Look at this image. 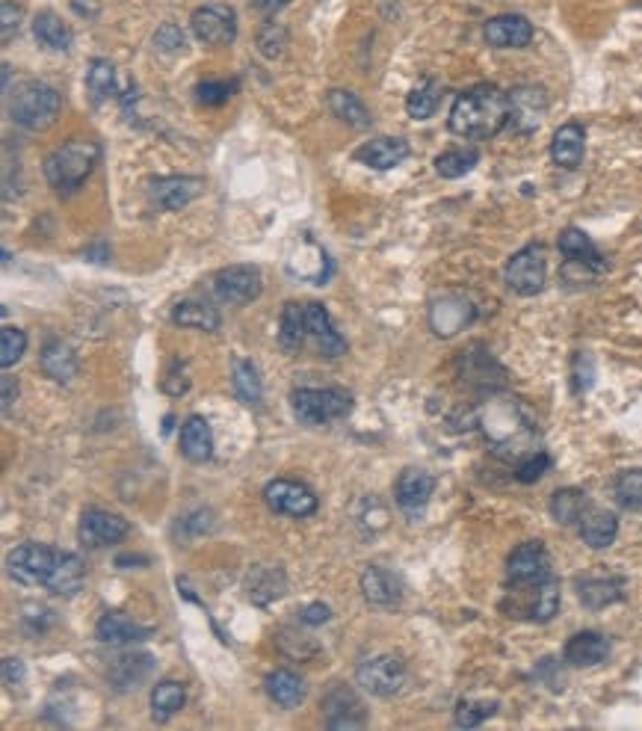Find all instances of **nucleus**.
Returning <instances> with one entry per match:
<instances>
[{"label":"nucleus","mask_w":642,"mask_h":731,"mask_svg":"<svg viewBox=\"0 0 642 731\" xmlns=\"http://www.w3.org/2000/svg\"><path fill=\"white\" fill-rule=\"evenodd\" d=\"M506 575H509V584L512 586H533L542 584L545 578H551V557H548L545 542L533 539V542L518 545L509 554Z\"/></svg>","instance_id":"obj_12"},{"label":"nucleus","mask_w":642,"mask_h":731,"mask_svg":"<svg viewBox=\"0 0 642 731\" xmlns=\"http://www.w3.org/2000/svg\"><path fill=\"white\" fill-rule=\"evenodd\" d=\"M27 353V335L15 326H6L0 332V365L12 367L21 362V356Z\"/></svg>","instance_id":"obj_50"},{"label":"nucleus","mask_w":642,"mask_h":731,"mask_svg":"<svg viewBox=\"0 0 642 731\" xmlns=\"http://www.w3.org/2000/svg\"><path fill=\"white\" fill-rule=\"evenodd\" d=\"M323 717H326V729L332 731H350L367 726L364 702L358 699L350 687H344V684H335L323 696Z\"/></svg>","instance_id":"obj_14"},{"label":"nucleus","mask_w":642,"mask_h":731,"mask_svg":"<svg viewBox=\"0 0 642 731\" xmlns=\"http://www.w3.org/2000/svg\"><path fill=\"white\" fill-rule=\"evenodd\" d=\"M190 30L202 45L222 48V45H231L237 39V15L225 3H205L199 9H193Z\"/></svg>","instance_id":"obj_11"},{"label":"nucleus","mask_w":642,"mask_h":731,"mask_svg":"<svg viewBox=\"0 0 642 731\" xmlns=\"http://www.w3.org/2000/svg\"><path fill=\"white\" fill-rule=\"evenodd\" d=\"M98 157H101V146L92 140H69L60 148H54L45 157V178H48L51 190L63 199L74 196L86 184L92 169L98 166Z\"/></svg>","instance_id":"obj_3"},{"label":"nucleus","mask_w":642,"mask_h":731,"mask_svg":"<svg viewBox=\"0 0 642 731\" xmlns=\"http://www.w3.org/2000/svg\"><path fill=\"white\" fill-rule=\"evenodd\" d=\"M551 468V459H548V453H542V450H536V453H530V456H524L518 465H515V480L518 483H536L545 471Z\"/></svg>","instance_id":"obj_54"},{"label":"nucleus","mask_w":642,"mask_h":731,"mask_svg":"<svg viewBox=\"0 0 642 731\" xmlns=\"http://www.w3.org/2000/svg\"><path fill=\"white\" fill-rule=\"evenodd\" d=\"M290 409L305 427H326L353 412V397L341 388H299L290 394Z\"/></svg>","instance_id":"obj_5"},{"label":"nucleus","mask_w":642,"mask_h":731,"mask_svg":"<svg viewBox=\"0 0 642 731\" xmlns=\"http://www.w3.org/2000/svg\"><path fill=\"white\" fill-rule=\"evenodd\" d=\"M506 288L518 296H536L545 291L548 282V255L542 243H530L524 249H518L503 270Z\"/></svg>","instance_id":"obj_6"},{"label":"nucleus","mask_w":642,"mask_h":731,"mask_svg":"<svg viewBox=\"0 0 642 731\" xmlns=\"http://www.w3.org/2000/svg\"><path fill=\"white\" fill-rule=\"evenodd\" d=\"M131 533V524L116 515V512L107 510H86L80 515V542L89 545V548H107V545H116L122 542L125 536Z\"/></svg>","instance_id":"obj_18"},{"label":"nucleus","mask_w":642,"mask_h":731,"mask_svg":"<svg viewBox=\"0 0 642 731\" xmlns=\"http://www.w3.org/2000/svg\"><path fill=\"white\" fill-rule=\"evenodd\" d=\"M33 36L39 45H45L51 51H69L72 48V30L54 12H39L33 18Z\"/></svg>","instance_id":"obj_38"},{"label":"nucleus","mask_w":642,"mask_h":731,"mask_svg":"<svg viewBox=\"0 0 642 731\" xmlns=\"http://www.w3.org/2000/svg\"><path fill=\"white\" fill-rule=\"evenodd\" d=\"M154 48L160 54H184V48H187L184 30L178 24H160L154 33Z\"/></svg>","instance_id":"obj_53"},{"label":"nucleus","mask_w":642,"mask_h":731,"mask_svg":"<svg viewBox=\"0 0 642 731\" xmlns=\"http://www.w3.org/2000/svg\"><path fill=\"white\" fill-rule=\"evenodd\" d=\"M432 492H435V477L427 474V471H421V468H409L397 480V504H400V510H406L409 515L424 510L429 498H432Z\"/></svg>","instance_id":"obj_24"},{"label":"nucleus","mask_w":642,"mask_h":731,"mask_svg":"<svg viewBox=\"0 0 642 731\" xmlns=\"http://www.w3.org/2000/svg\"><path fill=\"white\" fill-rule=\"evenodd\" d=\"M72 6L77 15H86V18L98 15V3H92V0H72Z\"/></svg>","instance_id":"obj_62"},{"label":"nucleus","mask_w":642,"mask_h":731,"mask_svg":"<svg viewBox=\"0 0 642 731\" xmlns=\"http://www.w3.org/2000/svg\"><path fill=\"white\" fill-rule=\"evenodd\" d=\"M0 388H3V397H0V400H3V412H6V409L18 400V379L3 376V379H0Z\"/></svg>","instance_id":"obj_60"},{"label":"nucleus","mask_w":642,"mask_h":731,"mask_svg":"<svg viewBox=\"0 0 642 731\" xmlns=\"http://www.w3.org/2000/svg\"><path fill=\"white\" fill-rule=\"evenodd\" d=\"M361 592L376 607H397L403 601V581L382 566H367L361 572Z\"/></svg>","instance_id":"obj_22"},{"label":"nucleus","mask_w":642,"mask_h":731,"mask_svg":"<svg viewBox=\"0 0 642 731\" xmlns=\"http://www.w3.org/2000/svg\"><path fill=\"white\" fill-rule=\"evenodd\" d=\"M441 104V83L432 80V77H424L406 98V113L415 119V122H427L429 116H435Z\"/></svg>","instance_id":"obj_44"},{"label":"nucleus","mask_w":642,"mask_h":731,"mask_svg":"<svg viewBox=\"0 0 642 731\" xmlns=\"http://www.w3.org/2000/svg\"><path fill=\"white\" fill-rule=\"evenodd\" d=\"M329 616H332V610L326 607V604H320V601H314V604H308L302 613H299V622L302 625H323V622H329Z\"/></svg>","instance_id":"obj_57"},{"label":"nucleus","mask_w":642,"mask_h":731,"mask_svg":"<svg viewBox=\"0 0 642 731\" xmlns=\"http://www.w3.org/2000/svg\"><path fill=\"white\" fill-rule=\"evenodd\" d=\"M498 714V702H477V699H465L456 705V726L459 729H477L483 720Z\"/></svg>","instance_id":"obj_49"},{"label":"nucleus","mask_w":642,"mask_h":731,"mask_svg":"<svg viewBox=\"0 0 642 731\" xmlns=\"http://www.w3.org/2000/svg\"><path fill=\"white\" fill-rule=\"evenodd\" d=\"M261 291H264L261 270L249 264L225 267L214 276V293L228 305H249L261 296Z\"/></svg>","instance_id":"obj_13"},{"label":"nucleus","mask_w":642,"mask_h":731,"mask_svg":"<svg viewBox=\"0 0 642 731\" xmlns=\"http://www.w3.org/2000/svg\"><path fill=\"white\" fill-rule=\"evenodd\" d=\"M477 317L474 305L462 296V293H447L441 299L432 302L429 308V326L438 338H453L459 335L465 326H471Z\"/></svg>","instance_id":"obj_16"},{"label":"nucleus","mask_w":642,"mask_h":731,"mask_svg":"<svg viewBox=\"0 0 642 731\" xmlns=\"http://www.w3.org/2000/svg\"><path fill=\"white\" fill-rule=\"evenodd\" d=\"M459 376L471 385H480V388H492L495 379H503V367L495 362V356L483 347V344H474L468 347L462 356H459Z\"/></svg>","instance_id":"obj_23"},{"label":"nucleus","mask_w":642,"mask_h":731,"mask_svg":"<svg viewBox=\"0 0 642 731\" xmlns=\"http://www.w3.org/2000/svg\"><path fill=\"white\" fill-rule=\"evenodd\" d=\"M83 258H86V261H95V264H107V261H110V246H107L104 240H98V243H92V246L83 252Z\"/></svg>","instance_id":"obj_59"},{"label":"nucleus","mask_w":642,"mask_h":731,"mask_svg":"<svg viewBox=\"0 0 642 731\" xmlns=\"http://www.w3.org/2000/svg\"><path fill=\"white\" fill-rule=\"evenodd\" d=\"M237 86H240V80H205V83L196 86V95H199L202 104L219 107V104H225L237 92Z\"/></svg>","instance_id":"obj_52"},{"label":"nucleus","mask_w":642,"mask_h":731,"mask_svg":"<svg viewBox=\"0 0 642 731\" xmlns=\"http://www.w3.org/2000/svg\"><path fill=\"white\" fill-rule=\"evenodd\" d=\"M290 0H252V6L264 15H276L279 9H285Z\"/></svg>","instance_id":"obj_61"},{"label":"nucleus","mask_w":642,"mask_h":731,"mask_svg":"<svg viewBox=\"0 0 642 731\" xmlns=\"http://www.w3.org/2000/svg\"><path fill=\"white\" fill-rule=\"evenodd\" d=\"M586 510H589V504H586V495L580 489H560L551 498V515L557 524H566V527L580 524Z\"/></svg>","instance_id":"obj_46"},{"label":"nucleus","mask_w":642,"mask_h":731,"mask_svg":"<svg viewBox=\"0 0 642 731\" xmlns=\"http://www.w3.org/2000/svg\"><path fill=\"white\" fill-rule=\"evenodd\" d=\"M557 610H560V581L551 575L542 584H533V595L527 604V619L545 625L557 616Z\"/></svg>","instance_id":"obj_39"},{"label":"nucleus","mask_w":642,"mask_h":731,"mask_svg":"<svg viewBox=\"0 0 642 731\" xmlns=\"http://www.w3.org/2000/svg\"><path fill=\"white\" fill-rule=\"evenodd\" d=\"M184 699H187V690H184L181 681H172V678L160 681L151 690V714H154V720H160V723L172 720L184 708Z\"/></svg>","instance_id":"obj_41"},{"label":"nucleus","mask_w":642,"mask_h":731,"mask_svg":"<svg viewBox=\"0 0 642 731\" xmlns=\"http://www.w3.org/2000/svg\"><path fill=\"white\" fill-rule=\"evenodd\" d=\"M406 678H409L406 663L397 655H379V658L364 660L356 672L358 687L376 699H394L406 687Z\"/></svg>","instance_id":"obj_7"},{"label":"nucleus","mask_w":642,"mask_h":731,"mask_svg":"<svg viewBox=\"0 0 642 731\" xmlns=\"http://www.w3.org/2000/svg\"><path fill=\"white\" fill-rule=\"evenodd\" d=\"M557 246H560L566 264H571V267H580V270H589V273H604V270H607V261H604V255L598 252V246L589 240L586 231H580V228H574V225H569V228L560 231Z\"/></svg>","instance_id":"obj_21"},{"label":"nucleus","mask_w":642,"mask_h":731,"mask_svg":"<svg viewBox=\"0 0 642 731\" xmlns=\"http://www.w3.org/2000/svg\"><path fill=\"white\" fill-rule=\"evenodd\" d=\"M613 495H616V501H619L622 510L642 512V468L622 471L613 480Z\"/></svg>","instance_id":"obj_48"},{"label":"nucleus","mask_w":642,"mask_h":731,"mask_svg":"<svg viewBox=\"0 0 642 731\" xmlns=\"http://www.w3.org/2000/svg\"><path fill=\"white\" fill-rule=\"evenodd\" d=\"M483 39L486 45L512 51V48H527L533 42V24L524 15H495L483 24Z\"/></svg>","instance_id":"obj_20"},{"label":"nucleus","mask_w":642,"mask_h":731,"mask_svg":"<svg viewBox=\"0 0 642 731\" xmlns=\"http://www.w3.org/2000/svg\"><path fill=\"white\" fill-rule=\"evenodd\" d=\"M151 666H154L151 655H122V658L113 663V669H110V681L116 684L119 693L134 690L140 681L148 678Z\"/></svg>","instance_id":"obj_40"},{"label":"nucleus","mask_w":642,"mask_h":731,"mask_svg":"<svg viewBox=\"0 0 642 731\" xmlns=\"http://www.w3.org/2000/svg\"><path fill=\"white\" fill-rule=\"evenodd\" d=\"M181 453L184 459L202 465L214 456V436H211V427L202 415H190L181 427Z\"/></svg>","instance_id":"obj_31"},{"label":"nucleus","mask_w":642,"mask_h":731,"mask_svg":"<svg viewBox=\"0 0 642 731\" xmlns=\"http://www.w3.org/2000/svg\"><path fill=\"white\" fill-rule=\"evenodd\" d=\"M172 323L184 326V329H202V332H216L219 329V314L208 302H196V299H184L172 308Z\"/></svg>","instance_id":"obj_37"},{"label":"nucleus","mask_w":642,"mask_h":731,"mask_svg":"<svg viewBox=\"0 0 642 731\" xmlns=\"http://www.w3.org/2000/svg\"><path fill=\"white\" fill-rule=\"evenodd\" d=\"M279 344L285 353H299L308 344V332H305V305L299 302H287L282 311V326H279Z\"/></svg>","instance_id":"obj_42"},{"label":"nucleus","mask_w":642,"mask_h":731,"mask_svg":"<svg viewBox=\"0 0 642 731\" xmlns=\"http://www.w3.org/2000/svg\"><path fill=\"white\" fill-rule=\"evenodd\" d=\"M86 89H89V95H92L95 104H101V101H107V98L116 95V69H113L110 60H101V57H98V60L89 63Z\"/></svg>","instance_id":"obj_47"},{"label":"nucleus","mask_w":642,"mask_h":731,"mask_svg":"<svg viewBox=\"0 0 642 731\" xmlns=\"http://www.w3.org/2000/svg\"><path fill=\"white\" fill-rule=\"evenodd\" d=\"M509 125V92L495 83H477L456 95L447 128L465 140H492Z\"/></svg>","instance_id":"obj_2"},{"label":"nucleus","mask_w":642,"mask_h":731,"mask_svg":"<svg viewBox=\"0 0 642 731\" xmlns=\"http://www.w3.org/2000/svg\"><path fill=\"white\" fill-rule=\"evenodd\" d=\"M231 385H234V394L243 403H249V406H258L264 400L261 373H258V367L252 365L249 359H243V356H234V362H231Z\"/></svg>","instance_id":"obj_35"},{"label":"nucleus","mask_w":642,"mask_h":731,"mask_svg":"<svg viewBox=\"0 0 642 731\" xmlns=\"http://www.w3.org/2000/svg\"><path fill=\"white\" fill-rule=\"evenodd\" d=\"M592 376H595V370H592V359L586 356V353H577L574 356V362H571V385H574V394H583V391H589L592 388Z\"/></svg>","instance_id":"obj_55"},{"label":"nucleus","mask_w":642,"mask_h":731,"mask_svg":"<svg viewBox=\"0 0 642 731\" xmlns=\"http://www.w3.org/2000/svg\"><path fill=\"white\" fill-rule=\"evenodd\" d=\"M3 681H6V687H21V681H24V663L18 658L3 660Z\"/></svg>","instance_id":"obj_58"},{"label":"nucleus","mask_w":642,"mask_h":731,"mask_svg":"<svg viewBox=\"0 0 642 731\" xmlns=\"http://www.w3.org/2000/svg\"><path fill=\"white\" fill-rule=\"evenodd\" d=\"M63 110V95L45 80H24L9 95V116L24 131H48Z\"/></svg>","instance_id":"obj_4"},{"label":"nucleus","mask_w":642,"mask_h":731,"mask_svg":"<svg viewBox=\"0 0 642 731\" xmlns=\"http://www.w3.org/2000/svg\"><path fill=\"white\" fill-rule=\"evenodd\" d=\"M264 501L276 515H290V518H308L317 512V495L296 480H273L264 489Z\"/></svg>","instance_id":"obj_15"},{"label":"nucleus","mask_w":642,"mask_h":731,"mask_svg":"<svg viewBox=\"0 0 642 731\" xmlns=\"http://www.w3.org/2000/svg\"><path fill=\"white\" fill-rule=\"evenodd\" d=\"M545 113H548V92H545V86H536V83L515 86L509 92V125L506 128H512V134L530 137V134L539 131Z\"/></svg>","instance_id":"obj_10"},{"label":"nucleus","mask_w":642,"mask_h":731,"mask_svg":"<svg viewBox=\"0 0 642 731\" xmlns=\"http://www.w3.org/2000/svg\"><path fill=\"white\" fill-rule=\"evenodd\" d=\"M607 655H610V640L604 634H598V631H580V634H574L569 643H566V649H563V660L569 666H577V669L598 666V663L607 660Z\"/></svg>","instance_id":"obj_26"},{"label":"nucleus","mask_w":642,"mask_h":731,"mask_svg":"<svg viewBox=\"0 0 642 731\" xmlns=\"http://www.w3.org/2000/svg\"><path fill=\"white\" fill-rule=\"evenodd\" d=\"M285 270L299 282L326 285L329 276H332V261H329V255L323 252V246L317 240H311L308 234H296L293 246L287 252Z\"/></svg>","instance_id":"obj_8"},{"label":"nucleus","mask_w":642,"mask_h":731,"mask_svg":"<svg viewBox=\"0 0 642 731\" xmlns=\"http://www.w3.org/2000/svg\"><path fill=\"white\" fill-rule=\"evenodd\" d=\"M202 190H205V181L193 178V175H166V178H154L148 184V196L160 211H181Z\"/></svg>","instance_id":"obj_19"},{"label":"nucleus","mask_w":642,"mask_h":731,"mask_svg":"<svg viewBox=\"0 0 642 731\" xmlns=\"http://www.w3.org/2000/svg\"><path fill=\"white\" fill-rule=\"evenodd\" d=\"M619 536V518L607 510H586L580 518V539L595 548V551H604L616 542Z\"/></svg>","instance_id":"obj_30"},{"label":"nucleus","mask_w":642,"mask_h":731,"mask_svg":"<svg viewBox=\"0 0 642 731\" xmlns=\"http://www.w3.org/2000/svg\"><path fill=\"white\" fill-rule=\"evenodd\" d=\"M39 367L54 382H72L74 376H77V356H74V350L66 341H48L42 347Z\"/></svg>","instance_id":"obj_33"},{"label":"nucleus","mask_w":642,"mask_h":731,"mask_svg":"<svg viewBox=\"0 0 642 731\" xmlns=\"http://www.w3.org/2000/svg\"><path fill=\"white\" fill-rule=\"evenodd\" d=\"M583 154H586V131L583 125L569 122V125H560L554 140H551V160L560 166V169H577L583 163Z\"/></svg>","instance_id":"obj_27"},{"label":"nucleus","mask_w":642,"mask_h":731,"mask_svg":"<svg viewBox=\"0 0 642 731\" xmlns=\"http://www.w3.org/2000/svg\"><path fill=\"white\" fill-rule=\"evenodd\" d=\"M95 634L101 643L107 646H128V643H143L151 637V628H143L137 622H131L122 613H104L95 625Z\"/></svg>","instance_id":"obj_29"},{"label":"nucleus","mask_w":642,"mask_h":731,"mask_svg":"<svg viewBox=\"0 0 642 731\" xmlns=\"http://www.w3.org/2000/svg\"><path fill=\"white\" fill-rule=\"evenodd\" d=\"M86 581V569H83V560L77 554H69V551H60L57 557V566L48 578L45 589H51L54 595H74L80 586Z\"/></svg>","instance_id":"obj_34"},{"label":"nucleus","mask_w":642,"mask_h":731,"mask_svg":"<svg viewBox=\"0 0 642 731\" xmlns=\"http://www.w3.org/2000/svg\"><path fill=\"white\" fill-rule=\"evenodd\" d=\"M287 48V30L282 24H264L261 27V33H258V51L267 57V60H276V57H282Z\"/></svg>","instance_id":"obj_51"},{"label":"nucleus","mask_w":642,"mask_h":731,"mask_svg":"<svg viewBox=\"0 0 642 731\" xmlns=\"http://www.w3.org/2000/svg\"><path fill=\"white\" fill-rule=\"evenodd\" d=\"M480 430L486 441L495 447L500 459H515L521 462L524 456L536 453V424L530 418V412L521 406V400L515 397H503V394H492L483 406H480Z\"/></svg>","instance_id":"obj_1"},{"label":"nucleus","mask_w":642,"mask_h":731,"mask_svg":"<svg viewBox=\"0 0 642 731\" xmlns=\"http://www.w3.org/2000/svg\"><path fill=\"white\" fill-rule=\"evenodd\" d=\"M57 557H60V551H54V548H48V545L24 542V545H18V548L9 554L6 566H9V575H12L18 584L45 586L48 584V578H51V572H54V566H57Z\"/></svg>","instance_id":"obj_9"},{"label":"nucleus","mask_w":642,"mask_h":731,"mask_svg":"<svg viewBox=\"0 0 642 731\" xmlns=\"http://www.w3.org/2000/svg\"><path fill=\"white\" fill-rule=\"evenodd\" d=\"M285 589V572L279 566H252V572L246 575V595L258 607H267L270 601L282 598Z\"/></svg>","instance_id":"obj_28"},{"label":"nucleus","mask_w":642,"mask_h":731,"mask_svg":"<svg viewBox=\"0 0 642 731\" xmlns=\"http://www.w3.org/2000/svg\"><path fill=\"white\" fill-rule=\"evenodd\" d=\"M477 163H480V151L474 146L450 148V151H444V154L435 157V172H438L441 178L453 181V178L468 175Z\"/></svg>","instance_id":"obj_45"},{"label":"nucleus","mask_w":642,"mask_h":731,"mask_svg":"<svg viewBox=\"0 0 642 731\" xmlns=\"http://www.w3.org/2000/svg\"><path fill=\"white\" fill-rule=\"evenodd\" d=\"M329 110L335 113V119H341L344 125H350L353 131H367L373 125L370 110L364 107V101L350 89H332L329 92Z\"/></svg>","instance_id":"obj_32"},{"label":"nucleus","mask_w":642,"mask_h":731,"mask_svg":"<svg viewBox=\"0 0 642 731\" xmlns=\"http://www.w3.org/2000/svg\"><path fill=\"white\" fill-rule=\"evenodd\" d=\"M267 696L282 708H296L305 699V681L290 669H276L267 675Z\"/></svg>","instance_id":"obj_36"},{"label":"nucleus","mask_w":642,"mask_h":731,"mask_svg":"<svg viewBox=\"0 0 642 731\" xmlns=\"http://www.w3.org/2000/svg\"><path fill=\"white\" fill-rule=\"evenodd\" d=\"M0 15H3V45H9L12 36L18 33V24H21V6L15 0H3Z\"/></svg>","instance_id":"obj_56"},{"label":"nucleus","mask_w":642,"mask_h":731,"mask_svg":"<svg viewBox=\"0 0 642 731\" xmlns=\"http://www.w3.org/2000/svg\"><path fill=\"white\" fill-rule=\"evenodd\" d=\"M406 157H409V143L400 137H376L356 151V160H361L370 169H379V172L400 166Z\"/></svg>","instance_id":"obj_25"},{"label":"nucleus","mask_w":642,"mask_h":731,"mask_svg":"<svg viewBox=\"0 0 642 731\" xmlns=\"http://www.w3.org/2000/svg\"><path fill=\"white\" fill-rule=\"evenodd\" d=\"M625 584L619 578H604V581H583L577 586V595H580V604L589 607V610H604L616 601H622V592Z\"/></svg>","instance_id":"obj_43"},{"label":"nucleus","mask_w":642,"mask_h":731,"mask_svg":"<svg viewBox=\"0 0 642 731\" xmlns=\"http://www.w3.org/2000/svg\"><path fill=\"white\" fill-rule=\"evenodd\" d=\"M305 332L311 347L323 356V359H338L347 353V341L338 335L326 305L320 302H305Z\"/></svg>","instance_id":"obj_17"}]
</instances>
